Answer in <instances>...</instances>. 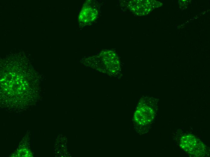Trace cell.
Instances as JSON below:
<instances>
[{"label": "cell", "instance_id": "3", "mask_svg": "<svg viewBox=\"0 0 210 157\" xmlns=\"http://www.w3.org/2000/svg\"><path fill=\"white\" fill-rule=\"evenodd\" d=\"M180 146L184 151L195 156H203L206 154V148L203 143L191 134L184 135L182 137Z\"/></svg>", "mask_w": 210, "mask_h": 157}, {"label": "cell", "instance_id": "1", "mask_svg": "<svg viewBox=\"0 0 210 157\" xmlns=\"http://www.w3.org/2000/svg\"><path fill=\"white\" fill-rule=\"evenodd\" d=\"M94 57V67L100 72L111 75L116 74L119 72L120 62L114 52L103 51Z\"/></svg>", "mask_w": 210, "mask_h": 157}, {"label": "cell", "instance_id": "2", "mask_svg": "<svg viewBox=\"0 0 210 157\" xmlns=\"http://www.w3.org/2000/svg\"><path fill=\"white\" fill-rule=\"evenodd\" d=\"M157 107L156 100L154 98H143L139 103L135 113V120L143 126L150 124L155 117Z\"/></svg>", "mask_w": 210, "mask_h": 157}, {"label": "cell", "instance_id": "4", "mask_svg": "<svg viewBox=\"0 0 210 157\" xmlns=\"http://www.w3.org/2000/svg\"><path fill=\"white\" fill-rule=\"evenodd\" d=\"M126 1L124 7L135 14L139 16L146 15L155 8L161 5L162 3L155 0H130Z\"/></svg>", "mask_w": 210, "mask_h": 157}]
</instances>
